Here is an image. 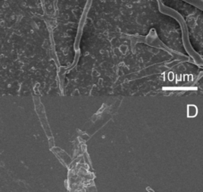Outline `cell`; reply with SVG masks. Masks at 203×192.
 Segmentation results:
<instances>
[{
  "label": "cell",
  "mask_w": 203,
  "mask_h": 192,
  "mask_svg": "<svg viewBox=\"0 0 203 192\" xmlns=\"http://www.w3.org/2000/svg\"><path fill=\"white\" fill-rule=\"evenodd\" d=\"M58 156H60L62 157V160L63 161V162L66 163L67 164H69L70 163L72 162V160L70 158L68 155L67 153L63 152V151H61V150L58 149Z\"/></svg>",
  "instance_id": "cell-1"
},
{
  "label": "cell",
  "mask_w": 203,
  "mask_h": 192,
  "mask_svg": "<svg viewBox=\"0 0 203 192\" xmlns=\"http://www.w3.org/2000/svg\"><path fill=\"white\" fill-rule=\"evenodd\" d=\"M147 190H148V192H155L154 190H152V189H151V188H149V187H148V188H147Z\"/></svg>",
  "instance_id": "cell-2"
}]
</instances>
